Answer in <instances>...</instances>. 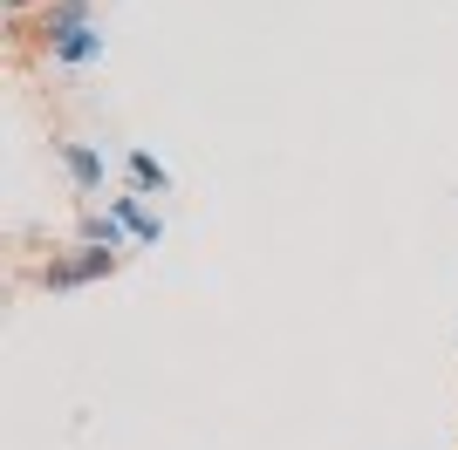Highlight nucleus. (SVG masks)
Segmentation results:
<instances>
[{
    "label": "nucleus",
    "mask_w": 458,
    "mask_h": 450,
    "mask_svg": "<svg viewBox=\"0 0 458 450\" xmlns=\"http://www.w3.org/2000/svg\"><path fill=\"white\" fill-rule=\"evenodd\" d=\"M55 157H62V171H69V185H76L82 198H96V191H103L110 164H103V150H96V144H76V137H55Z\"/></svg>",
    "instance_id": "f03ea898"
},
{
    "label": "nucleus",
    "mask_w": 458,
    "mask_h": 450,
    "mask_svg": "<svg viewBox=\"0 0 458 450\" xmlns=\"http://www.w3.org/2000/svg\"><path fill=\"white\" fill-rule=\"evenodd\" d=\"M110 212H116V219H123V232H131V246H157V239H165V219H157V212L144 205L137 191H116V198H110Z\"/></svg>",
    "instance_id": "39448f33"
},
{
    "label": "nucleus",
    "mask_w": 458,
    "mask_h": 450,
    "mask_svg": "<svg viewBox=\"0 0 458 450\" xmlns=\"http://www.w3.org/2000/svg\"><path fill=\"white\" fill-rule=\"evenodd\" d=\"M110 55V35H103V28H69V35L55 41V48H48V62H55V69H69V75H82V69H96V62Z\"/></svg>",
    "instance_id": "7ed1b4c3"
},
{
    "label": "nucleus",
    "mask_w": 458,
    "mask_h": 450,
    "mask_svg": "<svg viewBox=\"0 0 458 450\" xmlns=\"http://www.w3.org/2000/svg\"><path fill=\"white\" fill-rule=\"evenodd\" d=\"M116 266H123V253H103V246H62L55 260L41 266V287L48 294H82V287H96V280H110Z\"/></svg>",
    "instance_id": "f257e3e1"
},
{
    "label": "nucleus",
    "mask_w": 458,
    "mask_h": 450,
    "mask_svg": "<svg viewBox=\"0 0 458 450\" xmlns=\"http://www.w3.org/2000/svg\"><path fill=\"white\" fill-rule=\"evenodd\" d=\"M76 246H103V253H131V232L116 212H82L76 219Z\"/></svg>",
    "instance_id": "0eeeda50"
},
{
    "label": "nucleus",
    "mask_w": 458,
    "mask_h": 450,
    "mask_svg": "<svg viewBox=\"0 0 458 450\" xmlns=\"http://www.w3.org/2000/svg\"><path fill=\"white\" fill-rule=\"evenodd\" d=\"M123 191H137V198H165V191H172V171L157 164L151 150H123Z\"/></svg>",
    "instance_id": "423d86ee"
},
{
    "label": "nucleus",
    "mask_w": 458,
    "mask_h": 450,
    "mask_svg": "<svg viewBox=\"0 0 458 450\" xmlns=\"http://www.w3.org/2000/svg\"><path fill=\"white\" fill-rule=\"evenodd\" d=\"M89 21H96V0H48L41 21H35V41H41V48H55L69 28H89Z\"/></svg>",
    "instance_id": "20e7f679"
}]
</instances>
